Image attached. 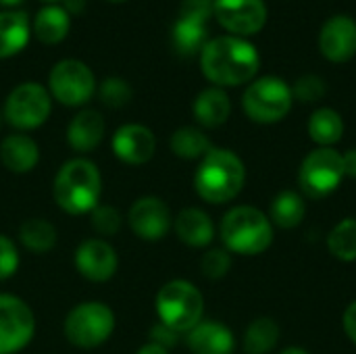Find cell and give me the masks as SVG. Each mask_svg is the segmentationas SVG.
Returning a JSON list of instances; mask_svg holds the SVG:
<instances>
[{
    "instance_id": "1",
    "label": "cell",
    "mask_w": 356,
    "mask_h": 354,
    "mask_svg": "<svg viewBox=\"0 0 356 354\" xmlns=\"http://www.w3.org/2000/svg\"><path fill=\"white\" fill-rule=\"evenodd\" d=\"M261 67V54L252 42L238 35H219L200 50V69L217 88L250 83Z\"/></svg>"
},
{
    "instance_id": "2",
    "label": "cell",
    "mask_w": 356,
    "mask_h": 354,
    "mask_svg": "<svg viewBox=\"0 0 356 354\" xmlns=\"http://www.w3.org/2000/svg\"><path fill=\"white\" fill-rule=\"evenodd\" d=\"M52 196L58 209L69 215L92 213L100 204L102 196L100 169L83 156L63 163L54 175Z\"/></svg>"
},
{
    "instance_id": "3",
    "label": "cell",
    "mask_w": 356,
    "mask_h": 354,
    "mask_svg": "<svg viewBox=\"0 0 356 354\" xmlns=\"http://www.w3.org/2000/svg\"><path fill=\"white\" fill-rule=\"evenodd\" d=\"M246 182L244 161L229 148H211L194 173L196 194L211 204H225L234 200Z\"/></svg>"
},
{
    "instance_id": "4",
    "label": "cell",
    "mask_w": 356,
    "mask_h": 354,
    "mask_svg": "<svg viewBox=\"0 0 356 354\" xmlns=\"http://www.w3.org/2000/svg\"><path fill=\"white\" fill-rule=\"evenodd\" d=\"M219 236L227 252L257 257L273 244V223L254 207H234L221 219Z\"/></svg>"
},
{
    "instance_id": "5",
    "label": "cell",
    "mask_w": 356,
    "mask_h": 354,
    "mask_svg": "<svg viewBox=\"0 0 356 354\" xmlns=\"http://www.w3.org/2000/svg\"><path fill=\"white\" fill-rule=\"evenodd\" d=\"M159 321L177 334H188L202 321L204 298L202 292L188 280H171L156 294Z\"/></svg>"
},
{
    "instance_id": "6",
    "label": "cell",
    "mask_w": 356,
    "mask_h": 354,
    "mask_svg": "<svg viewBox=\"0 0 356 354\" xmlns=\"http://www.w3.org/2000/svg\"><path fill=\"white\" fill-rule=\"evenodd\" d=\"M63 332L75 348H98L115 332V313L108 305L98 300L79 303L67 313Z\"/></svg>"
},
{
    "instance_id": "7",
    "label": "cell",
    "mask_w": 356,
    "mask_h": 354,
    "mask_svg": "<svg viewBox=\"0 0 356 354\" xmlns=\"http://www.w3.org/2000/svg\"><path fill=\"white\" fill-rule=\"evenodd\" d=\"M292 88L277 75L252 79L242 96V108L254 123L269 125L282 121L292 111Z\"/></svg>"
},
{
    "instance_id": "8",
    "label": "cell",
    "mask_w": 356,
    "mask_h": 354,
    "mask_svg": "<svg viewBox=\"0 0 356 354\" xmlns=\"http://www.w3.org/2000/svg\"><path fill=\"white\" fill-rule=\"evenodd\" d=\"M344 177L346 175L342 154L334 148H317L309 152L298 171L300 190L313 200L325 198L336 192Z\"/></svg>"
},
{
    "instance_id": "9",
    "label": "cell",
    "mask_w": 356,
    "mask_h": 354,
    "mask_svg": "<svg viewBox=\"0 0 356 354\" xmlns=\"http://www.w3.org/2000/svg\"><path fill=\"white\" fill-rule=\"evenodd\" d=\"M50 92L35 81L19 83L17 88H13L4 102V119L10 127L19 131L38 129L50 117Z\"/></svg>"
},
{
    "instance_id": "10",
    "label": "cell",
    "mask_w": 356,
    "mask_h": 354,
    "mask_svg": "<svg viewBox=\"0 0 356 354\" xmlns=\"http://www.w3.org/2000/svg\"><path fill=\"white\" fill-rule=\"evenodd\" d=\"M48 88L50 96L60 104L81 106L96 92V77L86 63L77 58H65L50 69Z\"/></svg>"
},
{
    "instance_id": "11",
    "label": "cell",
    "mask_w": 356,
    "mask_h": 354,
    "mask_svg": "<svg viewBox=\"0 0 356 354\" xmlns=\"http://www.w3.org/2000/svg\"><path fill=\"white\" fill-rule=\"evenodd\" d=\"M35 334L33 311L15 294H0V354L21 353Z\"/></svg>"
},
{
    "instance_id": "12",
    "label": "cell",
    "mask_w": 356,
    "mask_h": 354,
    "mask_svg": "<svg viewBox=\"0 0 356 354\" xmlns=\"http://www.w3.org/2000/svg\"><path fill=\"white\" fill-rule=\"evenodd\" d=\"M213 15L229 35L246 38L265 27L267 4L265 0H215Z\"/></svg>"
},
{
    "instance_id": "13",
    "label": "cell",
    "mask_w": 356,
    "mask_h": 354,
    "mask_svg": "<svg viewBox=\"0 0 356 354\" xmlns=\"http://www.w3.org/2000/svg\"><path fill=\"white\" fill-rule=\"evenodd\" d=\"M127 223L140 240L156 242L167 236V232L173 225V219H171V211L163 198L142 196L131 204V209L127 213Z\"/></svg>"
},
{
    "instance_id": "14",
    "label": "cell",
    "mask_w": 356,
    "mask_h": 354,
    "mask_svg": "<svg viewBox=\"0 0 356 354\" xmlns=\"http://www.w3.org/2000/svg\"><path fill=\"white\" fill-rule=\"evenodd\" d=\"M75 269L94 284L108 282L119 269V255L104 238L83 240L75 250Z\"/></svg>"
},
{
    "instance_id": "15",
    "label": "cell",
    "mask_w": 356,
    "mask_h": 354,
    "mask_svg": "<svg viewBox=\"0 0 356 354\" xmlns=\"http://www.w3.org/2000/svg\"><path fill=\"white\" fill-rule=\"evenodd\" d=\"M319 50L330 63H348L356 54V21L348 15L330 17L319 31Z\"/></svg>"
},
{
    "instance_id": "16",
    "label": "cell",
    "mask_w": 356,
    "mask_h": 354,
    "mask_svg": "<svg viewBox=\"0 0 356 354\" xmlns=\"http://www.w3.org/2000/svg\"><path fill=\"white\" fill-rule=\"evenodd\" d=\"M113 154L125 165H146L156 150V136L142 123L121 125L111 140Z\"/></svg>"
},
{
    "instance_id": "17",
    "label": "cell",
    "mask_w": 356,
    "mask_h": 354,
    "mask_svg": "<svg viewBox=\"0 0 356 354\" xmlns=\"http://www.w3.org/2000/svg\"><path fill=\"white\" fill-rule=\"evenodd\" d=\"M0 163L6 171L23 175L40 163V148L27 134H10L0 142Z\"/></svg>"
},
{
    "instance_id": "18",
    "label": "cell",
    "mask_w": 356,
    "mask_h": 354,
    "mask_svg": "<svg viewBox=\"0 0 356 354\" xmlns=\"http://www.w3.org/2000/svg\"><path fill=\"white\" fill-rule=\"evenodd\" d=\"M102 138H104V117L94 108L79 111L67 127L69 146L81 154L96 150Z\"/></svg>"
},
{
    "instance_id": "19",
    "label": "cell",
    "mask_w": 356,
    "mask_h": 354,
    "mask_svg": "<svg viewBox=\"0 0 356 354\" xmlns=\"http://www.w3.org/2000/svg\"><path fill=\"white\" fill-rule=\"evenodd\" d=\"M188 346L194 354H232L236 338L232 330L219 321H200L188 332Z\"/></svg>"
},
{
    "instance_id": "20",
    "label": "cell",
    "mask_w": 356,
    "mask_h": 354,
    "mask_svg": "<svg viewBox=\"0 0 356 354\" xmlns=\"http://www.w3.org/2000/svg\"><path fill=\"white\" fill-rule=\"evenodd\" d=\"M173 227L177 238L192 248H204L215 238V225L202 209L190 207L179 211L173 221Z\"/></svg>"
},
{
    "instance_id": "21",
    "label": "cell",
    "mask_w": 356,
    "mask_h": 354,
    "mask_svg": "<svg viewBox=\"0 0 356 354\" xmlns=\"http://www.w3.org/2000/svg\"><path fill=\"white\" fill-rule=\"evenodd\" d=\"M194 117L196 121L202 125V127H209V129H215V127H221L229 115H232V100L229 96L225 94L223 88H207L202 90L196 100H194Z\"/></svg>"
},
{
    "instance_id": "22",
    "label": "cell",
    "mask_w": 356,
    "mask_h": 354,
    "mask_svg": "<svg viewBox=\"0 0 356 354\" xmlns=\"http://www.w3.org/2000/svg\"><path fill=\"white\" fill-rule=\"evenodd\" d=\"M29 17L23 10L0 13V58L15 56L29 42Z\"/></svg>"
},
{
    "instance_id": "23",
    "label": "cell",
    "mask_w": 356,
    "mask_h": 354,
    "mask_svg": "<svg viewBox=\"0 0 356 354\" xmlns=\"http://www.w3.org/2000/svg\"><path fill=\"white\" fill-rule=\"evenodd\" d=\"M173 44L179 54L192 56L204 48L209 42V29H207V19L192 17V15H181L177 17L173 25Z\"/></svg>"
},
{
    "instance_id": "24",
    "label": "cell",
    "mask_w": 356,
    "mask_h": 354,
    "mask_svg": "<svg viewBox=\"0 0 356 354\" xmlns=\"http://www.w3.org/2000/svg\"><path fill=\"white\" fill-rule=\"evenodd\" d=\"M71 25V15L56 4H48L38 10L33 19V33L42 44H58L67 38Z\"/></svg>"
},
{
    "instance_id": "25",
    "label": "cell",
    "mask_w": 356,
    "mask_h": 354,
    "mask_svg": "<svg viewBox=\"0 0 356 354\" xmlns=\"http://www.w3.org/2000/svg\"><path fill=\"white\" fill-rule=\"evenodd\" d=\"M307 127H309L311 140L319 144V148H332L344 136V119L338 111L330 106H321L313 111Z\"/></svg>"
},
{
    "instance_id": "26",
    "label": "cell",
    "mask_w": 356,
    "mask_h": 354,
    "mask_svg": "<svg viewBox=\"0 0 356 354\" xmlns=\"http://www.w3.org/2000/svg\"><path fill=\"white\" fill-rule=\"evenodd\" d=\"M307 215V202L305 198L294 190L280 192L269 207V221L282 230H294L302 223Z\"/></svg>"
},
{
    "instance_id": "27",
    "label": "cell",
    "mask_w": 356,
    "mask_h": 354,
    "mask_svg": "<svg viewBox=\"0 0 356 354\" xmlns=\"http://www.w3.org/2000/svg\"><path fill=\"white\" fill-rule=\"evenodd\" d=\"M21 244L33 255H46L56 246V230L50 221L33 217L19 225Z\"/></svg>"
},
{
    "instance_id": "28",
    "label": "cell",
    "mask_w": 356,
    "mask_h": 354,
    "mask_svg": "<svg viewBox=\"0 0 356 354\" xmlns=\"http://www.w3.org/2000/svg\"><path fill=\"white\" fill-rule=\"evenodd\" d=\"M169 146H171V152L175 156L186 159V161L202 159L213 148L207 134L202 129H198V127H192V125L175 129L171 140H169Z\"/></svg>"
},
{
    "instance_id": "29",
    "label": "cell",
    "mask_w": 356,
    "mask_h": 354,
    "mask_svg": "<svg viewBox=\"0 0 356 354\" xmlns=\"http://www.w3.org/2000/svg\"><path fill=\"white\" fill-rule=\"evenodd\" d=\"M280 342V325L271 317H257L244 334L246 354H269Z\"/></svg>"
},
{
    "instance_id": "30",
    "label": "cell",
    "mask_w": 356,
    "mask_h": 354,
    "mask_svg": "<svg viewBox=\"0 0 356 354\" xmlns=\"http://www.w3.org/2000/svg\"><path fill=\"white\" fill-rule=\"evenodd\" d=\"M327 250L344 263L356 261V217L340 221L327 236Z\"/></svg>"
},
{
    "instance_id": "31",
    "label": "cell",
    "mask_w": 356,
    "mask_h": 354,
    "mask_svg": "<svg viewBox=\"0 0 356 354\" xmlns=\"http://www.w3.org/2000/svg\"><path fill=\"white\" fill-rule=\"evenodd\" d=\"M134 92L129 83L121 77H106L100 83V100L111 108H121L131 100Z\"/></svg>"
},
{
    "instance_id": "32",
    "label": "cell",
    "mask_w": 356,
    "mask_h": 354,
    "mask_svg": "<svg viewBox=\"0 0 356 354\" xmlns=\"http://www.w3.org/2000/svg\"><path fill=\"white\" fill-rule=\"evenodd\" d=\"M232 269V255L225 248H211L200 259V271L209 280H221Z\"/></svg>"
},
{
    "instance_id": "33",
    "label": "cell",
    "mask_w": 356,
    "mask_h": 354,
    "mask_svg": "<svg viewBox=\"0 0 356 354\" xmlns=\"http://www.w3.org/2000/svg\"><path fill=\"white\" fill-rule=\"evenodd\" d=\"M325 92H327V83L315 73L300 75L292 86V96L300 102H317L325 96Z\"/></svg>"
},
{
    "instance_id": "34",
    "label": "cell",
    "mask_w": 356,
    "mask_h": 354,
    "mask_svg": "<svg viewBox=\"0 0 356 354\" xmlns=\"http://www.w3.org/2000/svg\"><path fill=\"white\" fill-rule=\"evenodd\" d=\"M90 215H92V227L98 236H115L121 230L123 217L115 207L98 204Z\"/></svg>"
},
{
    "instance_id": "35",
    "label": "cell",
    "mask_w": 356,
    "mask_h": 354,
    "mask_svg": "<svg viewBox=\"0 0 356 354\" xmlns=\"http://www.w3.org/2000/svg\"><path fill=\"white\" fill-rule=\"evenodd\" d=\"M19 263L21 259H19V250L15 242L8 236L0 234V282L13 277L19 269Z\"/></svg>"
},
{
    "instance_id": "36",
    "label": "cell",
    "mask_w": 356,
    "mask_h": 354,
    "mask_svg": "<svg viewBox=\"0 0 356 354\" xmlns=\"http://www.w3.org/2000/svg\"><path fill=\"white\" fill-rule=\"evenodd\" d=\"M150 342L152 344H159V346H163V348L169 351V348H173L179 342V334L159 321V323H154L150 328Z\"/></svg>"
},
{
    "instance_id": "37",
    "label": "cell",
    "mask_w": 356,
    "mask_h": 354,
    "mask_svg": "<svg viewBox=\"0 0 356 354\" xmlns=\"http://www.w3.org/2000/svg\"><path fill=\"white\" fill-rule=\"evenodd\" d=\"M213 6L215 0H184L181 2V15H192V17H200V19H211L213 15Z\"/></svg>"
},
{
    "instance_id": "38",
    "label": "cell",
    "mask_w": 356,
    "mask_h": 354,
    "mask_svg": "<svg viewBox=\"0 0 356 354\" xmlns=\"http://www.w3.org/2000/svg\"><path fill=\"white\" fill-rule=\"evenodd\" d=\"M342 325H344V332L346 336L356 344V300L348 305V309L344 311V317H342Z\"/></svg>"
},
{
    "instance_id": "39",
    "label": "cell",
    "mask_w": 356,
    "mask_h": 354,
    "mask_svg": "<svg viewBox=\"0 0 356 354\" xmlns=\"http://www.w3.org/2000/svg\"><path fill=\"white\" fill-rule=\"evenodd\" d=\"M342 163H344V175L346 177H356V148L348 150L346 154H342Z\"/></svg>"
},
{
    "instance_id": "40",
    "label": "cell",
    "mask_w": 356,
    "mask_h": 354,
    "mask_svg": "<svg viewBox=\"0 0 356 354\" xmlns=\"http://www.w3.org/2000/svg\"><path fill=\"white\" fill-rule=\"evenodd\" d=\"M63 2H65L63 8H65L69 15H71V13H73V15H79V13L86 8V0H63Z\"/></svg>"
},
{
    "instance_id": "41",
    "label": "cell",
    "mask_w": 356,
    "mask_h": 354,
    "mask_svg": "<svg viewBox=\"0 0 356 354\" xmlns=\"http://www.w3.org/2000/svg\"><path fill=\"white\" fill-rule=\"evenodd\" d=\"M138 354H169L167 353V348H163V346H159V344H152V342H148V344H144Z\"/></svg>"
},
{
    "instance_id": "42",
    "label": "cell",
    "mask_w": 356,
    "mask_h": 354,
    "mask_svg": "<svg viewBox=\"0 0 356 354\" xmlns=\"http://www.w3.org/2000/svg\"><path fill=\"white\" fill-rule=\"evenodd\" d=\"M280 354H311V353H309V351H305V348H300V346H290V348L282 351Z\"/></svg>"
},
{
    "instance_id": "43",
    "label": "cell",
    "mask_w": 356,
    "mask_h": 354,
    "mask_svg": "<svg viewBox=\"0 0 356 354\" xmlns=\"http://www.w3.org/2000/svg\"><path fill=\"white\" fill-rule=\"evenodd\" d=\"M23 0H0V4L2 6H17V4H21Z\"/></svg>"
},
{
    "instance_id": "44",
    "label": "cell",
    "mask_w": 356,
    "mask_h": 354,
    "mask_svg": "<svg viewBox=\"0 0 356 354\" xmlns=\"http://www.w3.org/2000/svg\"><path fill=\"white\" fill-rule=\"evenodd\" d=\"M46 2H63V0H46Z\"/></svg>"
},
{
    "instance_id": "45",
    "label": "cell",
    "mask_w": 356,
    "mask_h": 354,
    "mask_svg": "<svg viewBox=\"0 0 356 354\" xmlns=\"http://www.w3.org/2000/svg\"><path fill=\"white\" fill-rule=\"evenodd\" d=\"M113 2H123V0H113Z\"/></svg>"
},
{
    "instance_id": "46",
    "label": "cell",
    "mask_w": 356,
    "mask_h": 354,
    "mask_svg": "<svg viewBox=\"0 0 356 354\" xmlns=\"http://www.w3.org/2000/svg\"><path fill=\"white\" fill-rule=\"evenodd\" d=\"M0 125H2V117H0Z\"/></svg>"
}]
</instances>
